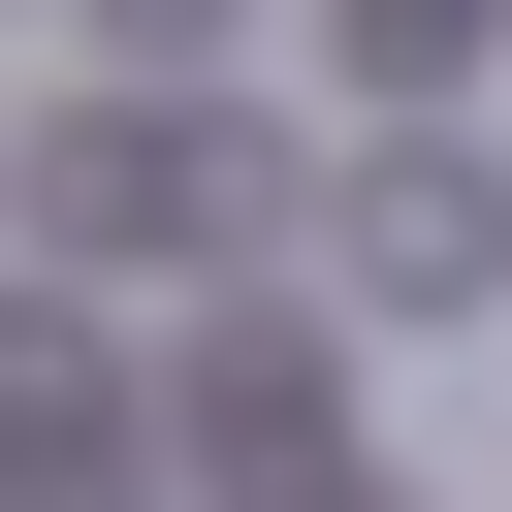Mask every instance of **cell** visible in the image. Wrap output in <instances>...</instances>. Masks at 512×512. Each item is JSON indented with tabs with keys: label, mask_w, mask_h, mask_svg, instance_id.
Masks as SVG:
<instances>
[{
	"label": "cell",
	"mask_w": 512,
	"mask_h": 512,
	"mask_svg": "<svg viewBox=\"0 0 512 512\" xmlns=\"http://www.w3.org/2000/svg\"><path fill=\"white\" fill-rule=\"evenodd\" d=\"M256 192H288V160H256V128H192V96H96V128H32V224H64V256H224Z\"/></svg>",
	"instance_id": "1"
},
{
	"label": "cell",
	"mask_w": 512,
	"mask_h": 512,
	"mask_svg": "<svg viewBox=\"0 0 512 512\" xmlns=\"http://www.w3.org/2000/svg\"><path fill=\"white\" fill-rule=\"evenodd\" d=\"M96 32H128V96H192V64L256 32V0H96Z\"/></svg>",
	"instance_id": "5"
},
{
	"label": "cell",
	"mask_w": 512,
	"mask_h": 512,
	"mask_svg": "<svg viewBox=\"0 0 512 512\" xmlns=\"http://www.w3.org/2000/svg\"><path fill=\"white\" fill-rule=\"evenodd\" d=\"M320 416H352L320 320H224V352H192V480H320Z\"/></svg>",
	"instance_id": "3"
},
{
	"label": "cell",
	"mask_w": 512,
	"mask_h": 512,
	"mask_svg": "<svg viewBox=\"0 0 512 512\" xmlns=\"http://www.w3.org/2000/svg\"><path fill=\"white\" fill-rule=\"evenodd\" d=\"M320 288H352V320H512V160L384 128V160L320 192Z\"/></svg>",
	"instance_id": "2"
},
{
	"label": "cell",
	"mask_w": 512,
	"mask_h": 512,
	"mask_svg": "<svg viewBox=\"0 0 512 512\" xmlns=\"http://www.w3.org/2000/svg\"><path fill=\"white\" fill-rule=\"evenodd\" d=\"M480 32H512V0H352V64H384V96H448Z\"/></svg>",
	"instance_id": "4"
}]
</instances>
